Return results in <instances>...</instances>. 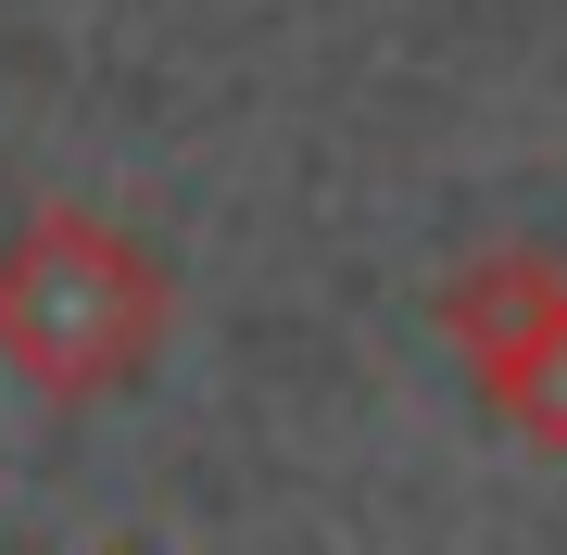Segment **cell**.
<instances>
[{
    "label": "cell",
    "mask_w": 567,
    "mask_h": 555,
    "mask_svg": "<svg viewBox=\"0 0 567 555\" xmlns=\"http://www.w3.org/2000/svg\"><path fill=\"white\" fill-rule=\"evenodd\" d=\"M164 353V266L89 203H39L0 240V367L39 404H102Z\"/></svg>",
    "instance_id": "obj_1"
},
{
    "label": "cell",
    "mask_w": 567,
    "mask_h": 555,
    "mask_svg": "<svg viewBox=\"0 0 567 555\" xmlns=\"http://www.w3.org/2000/svg\"><path fill=\"white\" fill-rule=\"evenodd\" d=\"M442 341L529 454H567V266L555 253H480L442 278Z\"/></svg>",
    "instance_id": "obj_2"
}]
</instances>
